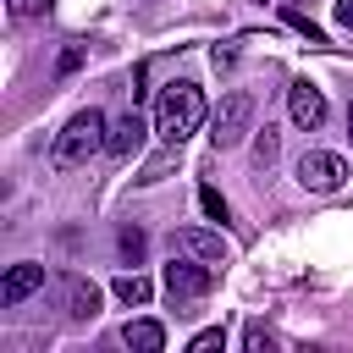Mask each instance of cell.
<instances>
[{
	"instance_id": "6da1fadb",
	"label": "cell",
	"mask_w": 353,
	"mask_h": 353,
	"mask_svg": "<svg viewBox=\"0 0 353 353\" xmlns=\"http://www.w3.org/2000/svg\"><path fill=\"white\" fill-rule=\"evenodd\" d=\"M110 143V121H105V110H77L61 132H55V143H50V165L55 171H77V165H88L99 149Z\"/></svg>"
},
{
	"instance_id": "7a4b0ae2",
	"label": "cell",
	"mask_w": 353,
	"mask_h": 353,
	"mask_svg": "<svg viewBox=\"0 0 353 353\" xmlns=\"http://www.w3.org/2000/svg\"><path fill=\"white\" fill-rule=\"evenodd\" d=\"M204 121V88L199 83H165L160 88V105H154V138L160 143H182L188 132H199Z\"/></svg>"
},
{
	"instance_id": "3957f363",
	"label": "cell",
	"mask_w": 353,
	"mask_h": 353,
	"mask_svg": "<svg viewBox=\"0 0 353 353\" xmlns=\"http://www.w3.org/2000/svg\"><path fill=\"white\" fill-rule=\"evenodd\" d=\"M248 132H254V94H248V88L221 94V110H215V121H210V143H215V149H232V143H243Z\"/></svg>"
},
{
	"instance_id": "277c9868",
	"label": "cell",
	"mask_w": 353,
	"mask_h": 353,
	"mask_svg": "<svg viewBox=\"0 0 353 353\" xmlns=\"http://www.w3.org/2000/svg\"><path fill=\"white\" fill-rule=\"evenodd\" d=\"M160 287H165V298L182 309V303H193V298H204L210 287H215V270L204 265V259H193V254H171V265L160 270Z\"/></svg>"
},
{
	"instance_id": "5b68a950",
	"label": "cell",
	"mask_w": 353,
	"mask_h": 353,
	"mask_svg": "<svg viewBox=\"0 0 353 353\" xmlns=\"http://www.w3.org/2000/svg\"><path fill=\"white\" fill-rule=\"evenodd\" d=\"M298 182H303L309 193H336V188L347 182V160L331 154V149H309V154L298 160Z\"/></svg>"
},
{
	"instance_id": "8992f818",
	"label": "cell",
	"mask_w": 353,
	"mask_h": 353,
	"mask_svg": "<svg viewBox=\"0 0 353 353\" xmlns=\"http://www.w3.org/2000/svg\"><path fill=\"white\" fill-rule=\"evenodd\" d=\"M171 254H193V259H204V265H221V259H226V237L210 232V226H176V232H171Z\"/></svg>"
},
{
	"instance_id": "52a82bcc",
	"label": "cell",
	"mask_w": 353,
	"mask_h": 353,
	"mask_svg": "<svg viewBox=\"0 0 353 353\" xmlns=\"http://www.w3.org/2000/svg\"><path fill=\"white\" fill-rule=\"evenodd\" d=\"M287 116H292V127H303V132H314L320 121H325V94L309 83V77H298L292 88H287Z\"/></svg>"
},
{
	"instance_id": "ba28073f",
	"label": "cell",
	"mask_w": 353,
	"mask_h": 353,
	"mask_svg": "<svg viewBox=\"0 0 353 353\" xmlns=\"http://www.w3.org/2000/svg\"><path fill=\"white\" fill-rule=\"evenodd\" d=\"M44 287V265H33V259H22V265H11L6 270V281H0V303L6 309H17L22 298H33Z\"/></svg>"
},
{
	"instance_id": "9c48e42d",
	"label": "cell",
	"mask_w": 353,
	"mask_h": 353,
	"mask_svg": "<svg viewBox=\"0 0 353 353\" xmlns=\"http://www.w3.org/2000/svg\"><path fill=\"white\" fill-rule=\"evenodd\" d=\"M143 132H149V127H143V116H138V110H127V116L110 127V143H105V154H116V160L138 154V149H143Z\"/></svg>"
},
{
	"instance_id": "30bf717a",
	"label": "cell",
	"mask_w": 353,
	"mask_h": 353,
	"mask_svg": "<svg viewBox=\"0 0 353 353\" xmlns=\"http://www.w3.org/2000/svg\"><path fill=\"white\" fill-rule=\"evenodd\" d=\"M66 314L72 320H94L99 314V287L83 276H66Z\"/></svg>"
},
{
	"instance_id": "8fae6325",
	"label": "cell",
	"mask_w": 353,
	"mask_h": 353,
	"mask_svg": "<svg viewBox=\"0 0 353 353\" xmlns=\"http://www.w3.org/2000/svg\"><path fill=\"white\" fill-rule=\"evenodd\" d=\"M121 342H127L132 353H160V347H165V325H160V320H127V325H121Z\"/></svg>"
},
{
	"instance_id": "7c38bea8",
	"label": "cell",
	"mask_w": 353,
	"mask_h": 353,
	"mask_svg": "<svg viewBox=\"0 0 353 353\" xmlns=\"http://www.w3.org/2000/svg\"><path fill=\"white\" fill-rule=\"evenodd\" d=\"M110 292H116L127 309H143V303L154 298V281H149V276H138V270H121V276L110 281Z\"/></svg>"
},
{
	"instance_id": "4fadbf2b",
	"label": "cell",
	"mask_w": 353,
	"mask_h": 353,
	"mask_svg": "<svg viewBox=\"0 0 353 353\" xmlns=\"http://www.w3.org/2000/svg\"><path fill=\"white\" fill-rule=\"evenodd\" d=\"M276 154H281V138H276V132H270V127H265V132H254V165H259V171H265V165H270V160H276Z\"/></svg>"
},
{
	"instance_id": "5bb4252c",
	"label": "cell",
	"mask_w": 353,
	"mask_h": 353,
	"mask_svg": "<svg viewBox=\"0 0 353 353\" xmlns=\"http://www.w3.org/2000/svg\"><path fill=\"white\" fill-rule=\"evenodd\" d=\"M176 149H182V143H165V154H160V160H149V165H143V176H138V182H143V188H149V182H160V176H165V171H171V165H176Z\"/></svg>"
},
{
	"instance_id": "9a60e30c",
	"label": "cell",
	"mask_w": 353,
	"mask_h": 353,
	"mask_svg": "<svg viewBox=\"0 0 353 353\" xmlns=\"http://www.w3.org/2000/svg\"><path fill=\"white\" fill-rule=\"evenodd\" d=\"M243 347H248V353H270V347H276V336H270L265 325H248V331H243Z\"/></svg>"
},
{
	"instance_id": "2e32d148",
	"label": "cell",
	"mask_w": 353,
	"mask_h": 353,
	"mask_svg": "<svg viewBox=\"0 0 353 353\" xmlns=\"http://www.w3.org/2000/svg\"><path fill=\"white\" fill-rule=\"evenodd\" d=\"M6 6H11V17H17V22H33V17H44V11H50V0H6Z\"/></svg>"
},
{
	"instance_id": "e0dca14e",
	"label": "cell",
	"mask_w": 353,
	"mask_h": 353,
	"mask_svg": "<svg viewBox=\"0 0 353 353\" xmlns=\"http://www.w3.org/2000/svg\"><path fill=\"white\" fill-rule=\"evenodd\" d=\"M287 22H292L298 33H309V44H325V33H320V28H314V22H309V17L298 11V6H287Z\"/></svg>"
},
{
	"instance_id": "ac0fdd59",
	"label": "cell",
	"mask_w": 353,
	"mask_h": 353,
	"mask_svg": "<svg viewBox=\"0 0 353 353\" xmlns=\"http://www.w3.org/2000/svg\"><path fill=\"white\" fill-rule=\"evenodd\" d=\"M199 204H204V215H210V221H226V199H221L215 188H199Z\"/></svg>"
},
{
	"instance_id": "d6986e66",
	"label": "cell",
	"mask_w": 353,
	"mask_h": 353,
	"mask_svg": "<svg viewBox=\"0 0 353 353\" xmlns=\"http://www.w3.org/2000/svg\"><path fill=\"white\" fill-rule=\"evenodd\" d=\"M83 55H88L83 44H66V50H61V77H72V72L83 66Z\"/></svg>"
},
{
	"instance_id": "ffe728a7",
	"label": "cell",
	"mask_w": 353,
	"mask_h": 353,
	"mask_svg": "<svg viewBox=\"0 0 353 353\" xmlns=\"http://www.w3.org/2000/svg\"><path fill=\"white\" fill-rule=\"evenodd\" d=\"M121 254H127V259H143V232H138V226L121 232Z\"/></svg>"
},
{
	"instance_id": "44dd1931",
	"label": "cell",
	"mask_w": 353,
	"mask_h": 353,
	"mask_svg": "<svg viewBox=\"0 0 353 353\" xmlns=\"http://www.w3.org/2000/svg\"><path fill=\"white\" fill-rule=\"evenodd\" d=\"M221 342H226V336H221V325H215V331H199L188 347H193V353H210V347H221Z\"/></svg>"
},
{
	"instance_id": "7402d4cb",
	"label": "cell",
	"mask_w": 353,
	"mask_h": 353,
	"mask_svg": "<svg viewBox=\"0 0 353 353\" xmlns=\"http://www.w3.org/2000/svg\"><path fill=\"white\" fill-rule=\"evenodd\" d=\"M336 28H347V33H353V0H336Z\"/></svg>"
},
{
	"instance_id": "603a6c76",
	"label": "cell",
	"mask_w": 353,
	"mask_h": 353,
	"mask_svg": "<svg viewBox=\"0 0 353 353\" xmlns=\"http://www.w3.org/2000/svg\"><path fill=\"white\" fill-rule=\"evenodd\" d=\"M347 138H353V105H347Z\"/></svg>"
},
{
	"instance_id": "cb8c5ba5",
	"label": "cell",
	"mask_w": 353,
	"mask_h": 353,
	"mask_svg": "<svg viewBox=\"0 0 353 353\" xmlns=\"http://www.w3.org/2000/svg\"><path fill=\"white\" fill-rule=\"evenodd\" d=\"M292 6H298V0H292Z\"/></svg>"
}]
</instances>
